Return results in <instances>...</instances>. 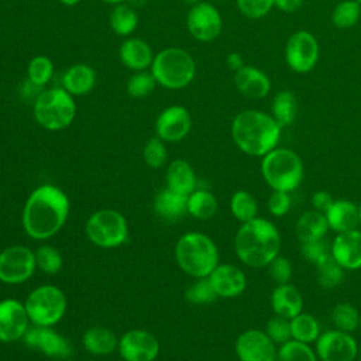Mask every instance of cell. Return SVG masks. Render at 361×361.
<instances>
[{"label": "cell", "instance_id": "29", "mask_svg": "<svg viewBox=\"0 0 361 361\" xmlns=\"http://www.w3.org/2000/svg\"><path fill=\"white\" fill-rule=\"evenodd\" d=\"M82 344L93 355H107L118 347V340L113 330L97 326L83 333Z\"/></svg>", "mask_w": 361, "mask_h": 361}, {"label": "cell", "instance_id": "21", "mask_svg": "<svg viewBox=\"0 0 361 361\" xmlns=\"http://www.w3.org/2000/svg\"><path fill=\"white\" fill-rule=\"evenodd\" d=\"M234 86L248 99H264L271 90V80L261 69L244 65L234 72Z\"/></svg>", "mask_w": 361, "mask_h": 361}, {"label": "cell", "instance_id": "11", "mask_svg": "<svg viewBox=\"0 0 361 361\" xmlns=\"http://www.w3.org/2000/svg\"><path fill=\"white\" fill-rule=\"evenodd\" d=\"M35 252L24 245H11L0 252V281L8 285L23 283L35 271Z\"/></svg>", "mask_w": 361, "mask_h": 361}, {"label": "cell", "instance_id": "23", "mask_svg": "<svg viewBox=\"0 0 361 361\" xmlns=\"http://www.w3.org/2000/svg\"><path fill=\"white\" fill-rule=\"evenodd\" d=\"M154 56L155 55L149 44L141 38H128L120 45L118 49L121 63L134 72L151 68Z\"/></svg>", "mask_w": 361, "mask_h": 361}, {"label": "cell", "instance_id": "8", "mask_svg": "<svg viewBox=\"0 0 361 361\" xmlns=\"http://www.w3.org/2000/svg\"><path fill=\"white\" fill-rule=\"evenodd\" d=\"M24 306L30 322L35 326L52 327L65 314L66 296L55 285H41L30 292Z\"/></svg>", "mask_w": 361, "mask_h": 361}, {"label": "cell", "instance_id": "44", "mask_svg": "<svg viewBox=\"0 0 361 361\" xmlns=\"http://www.w3.org/2000/svg\"><path fill=\"white\" fill-rule=\"evenodd\" d=\"M142 157L145 164L152 168L158 169L161 168L166 161V147L165 141H162L159 137H152L147 141L142 149Z\"/></svg>", "mask_w": 361, "mask_h": 361}, {"label": "cell", "instance_id": "32", "mask_svg": "<svg viewBox=\"0 0 361 361\" xmlns=\"http://www.w3.org/2000/svg\"><path fill=\"white\" fill-rule=\"evenodd\" d=\"M219 203L216 196L204 189L193 190L188 196V213L197 220H209L217 212Z\"/></svg>", "mask_w": 361, "mask_h": 361}, {"label": "cell", "instance_id": "54", "mask_svg": "<svg viewBox=\"0 0 361 361\" xmlns=\"http://www.w3.org/2000/svg\"><path fill=\"white\" fill-rule=\"evenodd\" d=\"M102 1H104V3H107V4H120V3H123L124 0H102Z\"/></svg>", "mask_w": 361, "mask_h": 361}, {"label": "cell", "instance_id": "41", "mask_svg": "<svg viewBox=\"0 0 361 361\" xmlns=\"http://www.w3.org/2000/svg\"><path fill=\"white\" fill-rule=\"evenodd\" d=\"M185 298L188 302H190L193 305H207V303L214 302L217 295H216L209 278H197V281L186 289Z\"/></svg>", "mask_w": 361, "mask_h": 361}, {"label": "cell", "instance_id": "26", "mask_svg": "<svg viewBox=\"0 0 361 361\" xmlns=\"http://www.w3.org/2000/svg\"><path fill=\"white\" fill-rule=\"evenodd\" d=\"M329 223L324 213L310 209L299 216L295 223V234L300 243H310L326 238Z\"/></svg>", "mask_w": 361, "mask_h": 361}, {"label": "cell", "instance_id": "53", "mask_svg": "<svg viewBox=\"0 0 361 361\" xmlns=\"http://www.w3.org/2000/svg\"><path fill=\"white\" fill-rule=\"evenodd\" d=\"M59 3H62L63 6H76V4H79L82 0H58Z\"/></svg>", "mask_w": 361, "mask_h": 361}, {"label": "cell", "instance_id": "24", "mask_svg": "<svg viewBox=\"0 0 361 361\" xmlns=\"http://www.w3.org/2000/svg\"><path fill=\"white\" fill-rule=\"evenodd\" d=\"M324 214L329 223V228L337 234L354 230L360 226L358 204L347 199L334 200L331 207Z\"/></svg>", "mask_w": 361, "mask_h": 361}, {"label": "cell", "instance_id": "31", "mask_svg": "<svg viewBox=\"0 0 361 361\" xmlns=\"http://www.w3.org/2000/svg\"><path fill=\"white\" fill-rule=\"evenodd\" d=\"M322 330L319 320L306 312H300L290 319V334L292 338L300 343L313 344L319 338Z\"/></svg>", "mask_w": 361, "mask_h": 361}, {"label": "cell", "instance_id": "1", "mask_svg": "<svg viewBox=\"0 0 361 361\" xmlns=\"http://www.w3.org/2000/svg\"><path fill=\"white\" fill-rule=\"evenodd\" d=\"M69 214L66 193L54 185H42L31 192L23 209L24 231L34 240H47L55 235Z\"/></svg>", "mask_w": 361, "mask_h": 361}, {"label": "cell", "instance_id": "27", "mask_svg": "<svg viewBox=\"0 0 361 361\" xmlns=\"http://www.w3.org/2000/svg\"><path fill=\"white\" fill-rule=\"evenodd\" d=\"M154 212L165 220H178L188 213V196L169 188L161 190L154 199Z\"/></svg>", "mask_w": 361, "mask_h": 361}, {"label": "cell", "instance_id": "25", "mask_svg": "<svg viewBox=\"0 0 361 361\" xmlns=\"http://www.w3.org/2000/svg\"><path fill=\"white\" fill-rule=\"evenodd\" d=\"M96 72L86 63H75L62 75V87L72 96H83L93 90Z\"/></svg>", "mask_w": 361, "mask_h": 361}, {"label": "cell", "instance_id": "4", "mask_svg": "<svg viewBox=\"0 0 361 361\" xmlns=\"http://www.w3.org/2000/svg\"><path fill=\"white\" fill-rule=\"evenodd\" d=\"M175 258L180 269L188 275L207 278L219 265V250L209 235L190 231L178 240Z\"/></svg>", "mask_w": 361, "mask_h": 361}, {"label": "cell", "instance_id": "34", "mask_svg": "<svg viewBox=\"0 0 361 361\" xmlns=\"http://www.w3.org/2000/svg\"><path fill=\"white\" fill-rule=\"evenodd\" d=\"M230 210L235 220L247 223L258 217V203L252 193L248 190H237L230 199Z\"/></svg>", "mask_w": 361, "mask_h": 361}, {"label": "cell", "instance_id": "30", "mask_svg": "<svg viewBox=\"0 0 361 361\" xmlns=\"http://www.w3.org/2000/svg\"><path fill=\"white\" fill-rule=\"evenodd\" d=\"M272 117L283 128L290 126L298 116V100L290 90H281L272 100Z\"/></svg>", "mask_w": 361, "mask_h": 361}, {"label": "cell", "instance_id": "7", "mask_svg": "<svg viewBox=\"0 0 361 361\" xmlns=\"http://www.w3.org/2000/svg\"><path fill=\"white\" fill-rule=\"evenodd\" d=\"M35 121L45 130L59 131L69 127L76 116L73 96L63 87L42 90L32 104Z\"/></svg>", "mask_w": 361, "mask_h": 361}, {"label": "cell", "instance_id": "51", "mask_svg": "<svg viewBox=\"0 0 361 361\" xmlns=\"http://www.w3.org/2000/svg\"><path fill=\"white\" fill-rule=\"evenodd\" d=\"M226 62H227V66H228L233 72H237L240 68H243V66H244L243 58H241V55H240V54H237V52H231V54H228V56H227Z\"/></svg>", "mask_w": 361, "mask_h": 361}, {"label": "cell", "instance_id": "47", "mask_svg": "<svg viewBox=\"0 0 361 361\" xmlns=\"http://www.w3.org/2000/svg\"><path fill=\"white\" fill-rule=\"evenodd\" d=\"M267 268H268V274H269L271 279L276 285L289 283L290 282L292 275H293V267H292V262L286 257H283L281 254L276 255L269 262V265Z\"/></svg>", "mask_w": 361, "mask_h": 361}, {"label": "cell", "instance_id": "57", "mask_svg": "<svg viewBox=\"0 0 361 361\" xmlns=\"http://www.w3.org/2000/svg\"><path fill=\"white\" fill-rule=\"evenodd\" d=\"M355 1H358V3H360V4H361V0H355Z\"/></svg>", "mask_w": 361, "mask_h": 361}, {"label": "cell", "instance_id": "35", "mask_svg": "<svg viewBox=\"0 0 361 361\" xmlns=\"http://www.w3.org/2000/svg\"><path fill=\"white\" fill-rule=\"evenodd\" d=\"M276 361H319V358L310 344L290 338L278 347Z\"/></svg>", "mask_w": 361, "mask_h": 361}, {"label": "cell", "instance_id": "40", "mask_svg": "<svg viewBox=\"0 0 361 361\" xmlns=\"http://www.w3.org/2000/svg\"><path fill=\"white\" fill-rule=\"evenodd\" d=\"M157 85L158 83L151 72L137 71L128 78L126 90L131 97L141 99V97H147L148 94H151L155 90Z\"/></svg>", "mask_w": 361, "mask_h": 361}, {"label": "cell", "instance_id": "56", "mask_svg": "<svg viewBox=\"0 0 361 361\" xmlns=\"http://www.w3.org/2000/svg\"><path fill=\"white\" fill-rule=\"evenodd\" d=\"M358 216H360V224H361V203L358 204Z\"/></svg>", "mask_w": 361, "mask_h": 361}, {"label": "cell", "instance_id": "20", "mask_svg": "<svg viewBox=\"0 0 361 361\" xmlns=\"http://www.w3.org/2000/svg\"><path fill=\"white\" fill-rule=\"evenodd\" d=\"M207 278L217 298H237L247 288L245 274L233 264H219Z\"/></svg>", "mask_w": 361, "mask_h": 361}, {"label": "cell", "instance_id": "50", "mask_svg": "<svg viewBox=\"0 0 361 361\" xmlns=\"http://www.w3.org/2000/svg\"><path fill=\"white\" fill-rule=\"evenodd\" d=\"M303 6V0H275V7L282 13H295Z\"/></svg>", "mask_w": 361, "mask_h": 361}, {"label": "cell", "instance_id": "10", "mask_svg": "<svg viewBox=\"0 0 361 361\" xmlns=\"http://www.w3.org/2000/svg\"><path fill=\"white\" fill-rule=\"evenodd\" d=\"M285 61L296 73L310 72L319 61V42L316 37L306 30L290 34L285 45Z\"/></svg>", "mask_w": 361, "mask_h": 361}, {"label": "cell", "instance_id": "18", "mask_svg": "<svg viewBox=\"0 0 361 361\" xmlns=\"http://www.w3.org/2000/svg\"><path fill=\"white\" fill-rule=\"evenodd\" d=\"M25 306L16 299L0 302V341L13 343L24 337L28 330Z\"/></svg>", "mask_w": 361, "mask_h": 361}, {"label": "cell", "instance_id": "52", "mask_svg": "<svg viewBox=\"0 0 361 361\" xmlns=\"http://www.w3.org/2000/svg\"><path fill=\"white\" fill-rule=\"evenodd\" d=\"M147 3V0H130V6L131 7H142Z\"/></svg>", "mask_w": 361, "mask_h": 361}, {"label": "cell", "instance_id": "43", "mask_svg": "<svg viewBox=\"0 0 361 361\" xmlns=\"http://www.w3.org/2000/svg\"><path fill=\"white\" fill-rule=\"evenodd\" d=\"M300 252L307 262L316 267L317 264L331 257V243H329L326 238L310 243H300Z\"/></svg>", "mask_w": 361, "mask_h": 361}, {"label": "cell", "instance_id": "38", "mask_svg": "<svg viewBox=\"0 0 361 361\" xmlns=\"http://www.w3.org/2000/svg\"><path fill=\"white\" fill-rule=\"evenodd\" d=\"M54 75V63L47 55L31 58L27 66V80L38 87H44Z\"/></svg>", "mask_w": 361, "mask_h": 361}, {"label": "cell", "instance_id": "13", "mask_svg": "<svg viewBox=\"0 0 361 361\" xmlns=\"http://www.w3.org/2000/svg\"><path fill=\"white\" fill-rule=\"evenodd\" d=\"M186 27L195 39L200 42H210L220 35L223 20L213 4L199 1L188 11Z\"/></svg>", "mask_w": 361, "mask_h": 361}, {"label": "cell", "instance_id": "46", "mask_svg": "<svg viewBox=\"0 0 361 361\" xmlns=\"http://www.w3.org/2000/svg\"><path fill=\"white\" fill-rule=\"evenodd\" d=\"M235 3L240 13L251 20L262 18L275 7V0H235Z\"/></svg>", "mask_w": 361, "mask_h": 361}, {"label": "cell", "instance_id": "19", "mask_svg": "<svg viewBox=\"0 0 361 361\" xmlns=\"http://www.w3.org/2000/svg\"><path fill=\"white\" fill-rule=\"evenodd\" d=\"M331 257L344 271L361 269V231L338 233L331 241Z\"/></svg>", "mask_w": 361, "mask_h": 361}, {"label": "cell", "instance_id": "12", "mask_svg": "<svg viewBox=\"0 0 361 361\" xmlns=\"http://www.w3.org/2000/svg\"><path fill=\"white\" fill-rule=\"evenodd\" d=\"M314 351L320 361H355L360 348L351 333L331 329L320 333Z\"/></svg>", "mask_w": 361, "mask_h": 361}, {"label": "cell", "instance_id": "55", "mask_svg": "<svg viewBox=\"0 0 361 361\" xmlns=\"http://www.w3.org/2000/svg\"><path fill=\"white\" fill-rule=\"evenodd\" d=\"M183 3H186V4H190V6H195V4H197L200 0H182Z\"/></svg>", "mask_w": 361, "mask_h": 361}, {"label": "cell", "instance_id": "5", "mask_svg": "<svg viewBox=\"0 0 361 361\" xmlns=\"http://www.w3.org/2000/svg\"><path fill=\"white\" fill-rule=\"evenodd\" d=\"M261 175L272 190L292 192L305 178L302 158L290 148L275 147L262 157Z\"/></svg>", "mask_w": 361, "mask_h": 361}, {"label": "cell", "instance_id": "17", "mask_svg": "<svg viewBox=\"0 0 361 361\" xmlns=\"http://www.w3.org/2000/svg\"><path fill=\"white\" fill-rule=\"evenodd\" d=\"M23 340L28 347L39 350L48 357L68 358L72 354L71 343L58 331H55L52 327H47V326L28 327Z\"/></svg>", "mask_w": 361, "mask_h": 361}, {"label": "cell", "instance_id": "49", "mask_svg": "<svg viewBox=\"0 0 361 361\" xmlns=\"http://www.w3.org/2000/svg\"><path fill=\"white\" fill-rule=\"evenodd\" d=\"M333 202H334L333 196L329 192H326V190H317L310 197L312 209H314V210H317L320 213H326L331 207Z\"/></svg>", "mask_w": 361, "mask_h": 361}, {"label": "cell", "instance_id": "37", "mask_svg": "<svg viewBox=\"0 0 361 361\" xmlns=\"http://www.w3.org/2000/svg\"><path fill=\"white\" fill-rule=\"evenodd\" d=\"M361 17V4L355 0H343L333 8L331 21L337 28L354 27Z\"/></svg>", "mask_w": 361, "mask_h": 361}, {"label": "cell", "instance_id": "9", "mask_svg": "<svg viewBox=\"0 0 361 361\" xmlns=\"http://www.w3.org/2000/svg\"><path fill=\"white\" fill-rule=\"evenodd\" d=\"M85 233L94 245L116 248L127 240L128 224L120 212L114 209H100L87 219Z\"/></svg>", "mask_w": 361, "mask_h": 361}, {"label": "cell", "instance_id": "15", "mask_svg": "<svg viewBox=\"0 0 361 361\" xmlns=\"http://www.w3.org/2000/svg\"><path fill=\"white\" fill-rule=\"evenodd\" d=\"M118 353L124 361H154L159 353V343L152 333L134 329L118 340Z\"/></svg>", "mask_w": 361, "mask_h": 361}, {"label": "cell", "instance_id": "59", "mask_svg": "<svg viewBox=\"0 0 361 361\" xmlns=\"http://www.w3.org/2000/svg\"><path fill=\"white\" fill-rule=\"evenodd\" d=\"M360 326H361V319H360Z\"/></svg>", "mask_w": 361, "mask_h": 361}, {"label": "cell", "instance_id": "28", "mask_svg": "<svg viewBox=\"0 0 361 361\" xmlns=\"http://www.w3.org/2000/svg\"><path fill=\"white\" fill-rule=\"evenodd\" d=\"M168 188L189 196L196 186V173L190 164L185 159H175L166 169Z\"/></svg>", "mask_w": 361, "mask_h": 361}, {"label": "cell", "instance_id": "3", "mask_svg": "<svg viewBox=\"0 0 361 361\" xmlns=\"http://www.w3.org/2000/svg\"><path fill=\"white\" fill-rule=\"evenodd\" d=\"M282 127L264 111L247 109L240 111L231 123L234 144L247 155L264 157L274 149L281 138Z\"/></svg>", "mask_w": 361, "mask_h": 361}, {"label": "cell", "instance_id": "14", "mask_svg": "<svg viewBox=\"0 0 361 361\" xmlns=\"http://www.w3.org/2000/svg\"><path fill=\"white\" fill-rule=\"evenodd\" d=\"M234 350L238 361H276V344L259 329L240 333Z\"/></svg>", "mask_w": 361, "mask_h": 361}, {"label": "cell", "instance_id": "6", "mask_svg": "<svg viewBox=\"0 0 361 361\" xmlns=\"http://www.w3.org/2000/svg\"><path fill=\"white\" fill-rule=\"evenodd\" d=\"M151 73L158 85L178 90L186 87L195 79L196 62L193 56L182 48H165L154 56Z\"/></svg>", "mask_w": 361, "mask_h": 361}, {"label": "cell", "instance_id": "16", "mask_svg": "<svg viewBox=\"0 0 361 361\" xmlns=\"http://www.w3.org/2000/svg\"><path fill=\"white\" fill-rule=\"evenodd\" d=\"M192 127V117L183 106H169L164 109L155 121L157 137L165 142H178L183 140Z\"/></svg>", "mask_w": 361, "mask_h": 361}, {"label": "cell", "instance_id": "39", "mask_svg": "<svg viewBox=\"0 0 361 361\" xmlns=\"http://www.w3.org/2000/svg\"><path fill=\"white\" fill-rule=\"evenodd\" d=\"M314 268L316 281L323 289H334L344 279V269L333 259V257L317 264Z\"/></svg>", "mask_w": 361, "mask_h": 361}, {"label": "cell", "instance_id": "42", "mask_svg": "<svg viewBox=\"0 0 361 361\" xmlns=\"http://www.w3.org/2000/svg\"><path fill=\"white\" fill-rule=\"evenodd\" d=\"M37 267L45 274H56L62 268V255L52 245H41L35 251Z\"/></svg>", "mask_w": 361, "mask_h": 361}, {"label": "cell", "instance_id": "45", "mask_svg": "<svg viewBox=\"0 0 361 361\" xmlns=\"http://www.w3.org/2000/svg\"><path fill=\"white\" fill-rule=\"evenodd\" d=\"M267 336L278 345L289 341L292 338L290 334V320L276 316L274 314L272 317L268 319L267 324H265V330Z\"/></svg>", "mask_w": 361, "mask_h": 361}, {"label": "cell", "instance_id": "48", "mask_svg": "<svg viewBox=\"0 0 361 361\" xmlns=\"http://www.w3.org/2000/svg\"><path fill=\"white\" fill-rule=\"evenodd\" d=\"M292 206V199L289 192L272 190L267 200V209L274 217H282L289 213Z\"/></svg>", "mask_w": 361, "mask_h": 361}, {"label": "cell", "instance_id": "2", "mask_svg": "<svg viewBox=\"0 0 361 361\" xmlns=\"http://www.w3.org/2000/svg\"><path fill=\"white\" fill-rule=\"evenodd\" d=\"M282 237L276 226L264 217L241 223L234 235L237 258L250 268H267L281 254Z\"/></svg>", "mask_w": 361, "mask_h": 361}, {"label": "cell", "instance_id": "33", "mask_svg": "<svg viewBox=\"0 0 361 361\" xmlns=\"http://www.w3.org/2000/svg\"><path fill=\"white\" fill-rule=\"evenodd\" d=\"M138 25V14L134 7L130 4H116L110 13V27L111 30L121 37L130 35L135 31Z\"/></svg>", "mask_w": 361, "mask_h": 361}, {"label": "cell", "instance_id": "36", "mask_svg": "<svg viewBox=\"0 0 361 361\" xmlns=\"http://www.w3.org/2000/svg\"><path fill=\"white\" fill-rule=\"evenodd\" d=\"M360 313L358 310L345 302L337 303L333 310H331V323L334 329L345 331V333H353L360 327Z\"/></svg>", "mask_w": 361, "mask_h": 361}, {"label": "cell", "instance_id": "58", "mask_svg": "<svg viewBox=\"0 0 361 361\" xmlns=\"http://www.w3.org/2000/svg\"><path fill=\"white\" fill-rule=\"evenodd\" d=\"M360 361H361V353H360Z\"/></svg>", "mask_w": 361, "mask_h": 361}, {"label": "cell", "instance_id": "22", "mask_svg": "<svg viewBox=\"0 0 361 361\" xmlns=\"http://www.w3.org/2000/svg\"><path fill=\"white\" fill-rule=\"evenodd\" d=\"M271 307L276 316L292 319L303 312L305 299L302 292L293 283L276 285L269 298Z\"/></svg>", "mask_w": 361, "mask_h": 361}]
</instances>
